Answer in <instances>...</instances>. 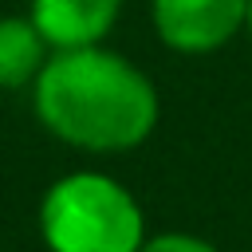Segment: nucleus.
<instances>
[{
    "label": "nucleus",
    "mask_w": 252,
    "mask_h": 252,
    "mask_svg": "<svg viewBox=\"0 0 252 252\" xmlns=\"http://www.w3.org/2000/svg\"><path fill=\"white\" fill-rule=\"evenodd\" d=\"M39 122L83 150H130L158 122L150 79L102 47L55 51L35 75Z\"/></svg>",
    "instance_id": "obj_1"
},
{
    "label": "nucleus",
    "mask_w": 252,
    "mask_h": 252,
    "mask_svg": "<svg viewBox=\"0 0 252 252\" xmlns=\"http://www.w3.org/2000/svg\"><path fill=\"white\" fill-rule=\"evenodd\" d=\"M43 236L51 252H138L142 209L102 173H71L43 197Z\"/></svg>",
    "instance_id": "obj_2"
},
{
    "label": "nucleus",
    "mask_w": 252,
    "mask_h": 252,
    "mask_svg": "<svg viewBox=\"0 0 252 252\" xmlns=\"http://www.w3.org/2000/svg\"><path fill=\"white\" fill-rule=\"evenodd\" d=\"M248 0H154V28L173 51H213L244 28Z\"/></svg>",
    "instance_id": "obj_3"
},
{
    "label": "nucleus",
    "mask_w": 252,
    "mask_h": 252,
    "mask_svg": "<svg viewBox=\"0 0 252 252\" xmlns=\"http://www.w3.org/2000/svg\"><path fill=\"white\" fill-rule=\"evenodd\" d=\"M118 16V0H32V24L55 51L94 47Z\"/></svg>",
    "instance_id": "obj_4"
},
{
    "label": "nucleus",
    "mask_w": 252,
    "mask_h": 252,
    "mask_svg": "<svg viewBox=\"0 0 252 252\" xmlns=\"http://www.w3.org/2000/svg\"><path fill=\"white\" fill-rule=\"evenodd\" d=\"M47 39L39 35V28L32 20H0V87H24L28 79L39 75Z\"/></svg>",
    "instance_id": "obj_5"
},
{
    "label": "nucleus",
    "mask_w": 252,
    "mask_h": 252,
    "mask_svg": "<svg viewBox=\"0 0 252 252\" xmlns=\"http://www.w3.org/2000/svg\"><path fill=\"white\" fill-rule=\"evenodd\" d=\"M138 252H217V248L205 244V240H197V236H185V232H165V236L142 240Z\"/></svg>",
    "instance_id": "obj_6"
},
{
    "label": "nucleus",
    "mask_w": 252,
    "mask_h": 252,
    "mask_svg": "<svg viewBox=\"0 0 252 252\" xmlns=\"http://www.w3.org/2000/svg\"><path fill=\"white\" fill-rule=\"evenodd\" d=\"M244 24H248V32H252V0H248V16H244Z\"/></svg>",
    "instance_id": "obj_7"
}]
</instances>
